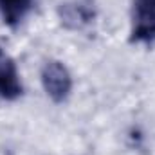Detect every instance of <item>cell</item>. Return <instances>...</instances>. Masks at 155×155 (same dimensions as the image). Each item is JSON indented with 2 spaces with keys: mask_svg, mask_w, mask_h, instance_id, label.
Listing matches in <instances>:
<instances>
[{
  "mask_svg": "<svg viewBox=\"0 0 155 155\" xmlns=\"http://www.w3.org/2000/svg\"><path fill=\"white\" fill-rule=\"evenodd\" d=\"M40 81L47 97L56 105L65 103L72 94V74L60 60H47L41 65Z\"/></svg>",
  "mask_w": 155,
  "mask_h": 155,
  "instance_id": "6da1fadb",
  "label": "cell"
},
{
  "mask_svg": "<svg viewBox=\"0 0 155 155\" xmlns=\"http://www.w3.org/2000/svg\"><path fill=\"white\" fill-rule=\"evenodd\" d=\"M130 20V41L152 45L155 41V0H132Z\"/></svg>",
  "mask_w": 155,
  "mask_h": 155,
  "instance_id": "7a4b0ae2",
  "label": "cell"
},
{
  "mask_svg": "<svg viewBox=\"0 0 155 155\" xmlns=\"http://www.w3.org/2000/svg\"><path fill=\"white\" fill-rule=\"evenodd\" d=\"M24 94V85L20 79L15 60L0 47V97L5 101H15Z\"/></svg>",
  "mask_w": 155,
  "mask_h": 155,
  "instance_id": "3957f363",
  "label": "cell"
},
{
  "mask_svg": "<svg viewBox=\"0 0 155 155\" xmlns=\"http://www.w3.org/2000/svg\"><path fill=\"white\" fill-rule=\"evenodd\" d=\"M35 0H0V16L5 25L18 27L33 11Z\"/></svg>",
  "mask_w": 155,
  "mask_h": 155,
  "instance_id": "277c9868",
  "label": "cell"
}]
</instances>
